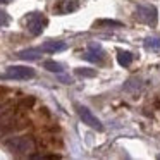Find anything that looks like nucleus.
Instances as JSON below:
<instances>
[{
  "label": "nucleus",
  "mask_w": 160,
  "mask_h": 160,
  "mask_svg": "<svg viewBox=\"0 0 160 160\" xmlns=\"http://www.w3.org/2000/svg\"><path fill=\"white\" fill-rule=\"evenodd\" d=\"M7 146H9L11 152H16V153H26V152H31L33 150V143H31V139H28V138L9 139Z\"/></svg>",
  "instance_id": "nucleus-5"
},
{
  "label": "nucleus",
  "mask_w": 160,
  "mask_h": 160,
  "mask_svg": "<svg viewBox=\"0 0 160 160\" xmlns=\"http://www.w3.org/2000/svg\"><path fill=\"white\" fill-rule=\"evenodd\" d=\"M59 79H60V83H64V84H72V78H69V76H62V74H60Z\"/></svg>",
  "instance_id": "nucleus-17"
},
{
  "label": "nucleus",
  "mask_w": 160,
  "mask_h": 160,
  "mask_svg": "<svg viewBox=\"0 0 160 160\" xmlns=\"http://www.w3.org/2000/svg\"><path fill=\"white\" fill-rule=\"evenodd\" d=\"M2 78L4 79H33L35 78V69L24 66H11L7 67V72Z\"/></svg>",
  "instance_id": "nucleus-2"
},
{
  "label": "nucleus",
  "mask_w": 160,
  "mask_h": 160,
  "mask_svg": "<svg viewBox=\"0 0 160 160\" xmlns=\"http://www.w3.org/2000/svg\"><path fill=\"white\" fill-rule=\"evenodd\" d=\"M66 48H67V43H66V42H53V40L45 42V43L42 45V50H43V52H48V53L64 52Z\"/></svg>",
  "instance_id": "nucleus-6"
},
{
  "label": "nucleus",
  "mask_w": 160,
  "mask_h": 160,
  "mask_svg": "<svg viewBox=\"0 0 160 160\" xmlns=\"http://www.w3.org/2000/svg\"><path fill=\"white\" fill-rule=\"evenodd\" d=\"M157 158H160V153H158V155H157Z\"/></svg>",
  "instance_id": "nucleus-19"
},
{
  "label": "nucleus",
  "mask_w": 160,
  "mask_h": 160,
  "mask_svg": "<svg viewBox=\"0 0 160 160\" xmlns=\"http://www.w3.org/2000/svg\"><path fill=\"white\" fill-rule=\"evenodd\" d=\"M138 88H141V81H139V79H134V78H132V79H129L128 83L124 84V90H126V91H136Z\"/></svg>",
  "instance_id": "nucleus-14"
},
{
  "label": "nucleus",
  "mask_w": 160,
  "mask_h": 160,
  "mask_svg": "<svg viewBox=\"0 0 160 160\" xmlns=\"http://www.w3.org/2000/svg\"><path fill=\"white\" fill-rule=\"evenodd\" d=\"M78 115H79V119H81V121H83L86 126L97 129V131H103V124H102V121H100V119H98L88 107L79 105V107H78Z\"/></svg>",
  "instance_id": "nucleus-4"
},
{
  "label": "nucleus",
  "mask_w": 160,
  "mask_h": 160,
  "mask_svg": "<svg viewBox=\"0 0 160 160\" xmlns=\"http://www.w3.org/2000/svg\"><path fill=\"white\" fill-rule=\"evenodd\" d=\"M43 67H45L47 71H50V72H57V74L64 72V66L59 62H55V60H47V62L43 64Z\"/></svg>",
  "instance_id": "nucleus-10"
},
{
  "label": "nucleus",
  "mask_w": 160,
  "mask_h": 160,
  "mask_svg": "<svg viewBox=\"0 0 160 160\" xmlns=\"http://www.w3.org/2000/svg\"><path fill=\"white\" fill-rule=\"evenodd\" d=\"M97 24H100V26H115V28H121L122 26V22H119V21H112V19H102V21H97Z\"/></svg>",
  "instance_id": "nucleus-15"
},
{
  "label": "nucleus",
  "mask_w": 160,
  "mask_h": 160,
  "mask_svg": "<svg viewBox=\"0 0 160 160\" xmlns=\"http://www.w3.org/2000/svg\"><path fill=\"white\" fill-rule=\"evenodd\" d=\"M132 59H134V57H132L131 52H126V50H119L117 52V62H119V66H122V67L131 66Z\"/></svg>",
  "instance_id": "nucleus-8"
},
{
  "label": "nucleus",
  "mask_w": 160,
  "mask_h": 160,
  "mask_svg": "<svg viewBox=\"0 0 160 160\" xmlns=\"http://www.w3.org/2000/svg\"><path fill=\"white\" fill-rule=\"evenodd\" d=\"M145 48L160 50V36H148V38H145Z\"/></svg>",
  "instance_id": "nucleus-11"
},
{
  "label": "nucleus",
  "mask_w": 160,
  "mask_h": 160,
  "mask_svg": "<svg viewBox=\"0 0 160 160\" xmlns=\"http://www.w3.org/2000/svg\"><path fill=\"white\" fill-rule=\"evenodd\" d=\"M134 14L138 21L150 26H155L158 21V12H157V7H153V5H138Z\"/></svg>",
  "instance_id": "nucleus-1"
},
{
  "label": "nucleus",
  "mask_w": 160,
  "mask_h": 160,
  "mask_svg": "<svg viewBox=\"0 0 160 160\" xmlns=\"http://www.w3.org/2000/svg\"><path fill=\"white\" fill-rule=\"evenodd\" d=\"M42 52L43 50L40 48H26V50H21V52L16 53V57L21 60H38L42 57Z\"/></svg>",
  "instance_id": "nucleus-7"
},
{
  "label": "nucleus",
  "mask_w": 160,
  "mask_h": 160,
  "mask_svg": "<svg viewBox=\"0 0 160 160\" xmlns=\"http://www.w3.org/2000/svg\"><path fill=\"white\" fill-rule=\"evenodd\" d=\"M76 74H78V76H81V78H95V76H97V71H95V69H88V67H78Z\"/></svg>",
  "instance_id": "nucleus-12"
},
{
  "label": "nucleus",
  "mask_w": 160,
  "mask_h": 160,
  "mask_svg": "<svg viewBox=\"0 0 160 160\" xmlns=\"http://www.w3.org/2000/svg\"><path fill=\"white\" fill-rule=\"evenodd\" d=\"M78 9H79V4L76 0H64L59 11H60V14H71V12L78 11Z\"/></svg>",
  "instance_id": "nucleus-9"
},
{
  "label": "nucleus",
  "mask_w": 160,
  "mask_h": 160,
  "mask_svg": "<svg viewBox=\"0 0 160 160\" xmlns=\"http://www.w3.org/2000/svg\"><path fill=\"white\" fill-rule=\"evenodd\" d=\"M9 14L5 11H0V28H4V26H7L9 24Z\"/></svg>",
  "instance_id": "nucleus-16"
},
{
  "label": "nucleus",
  "mask_w": 160,
  "mask_h": 160,
  "mask_svg": "<svg viewBox=\"0 0 160 160\" xmlns=\"http://www.w3.org/2000/svg\"><path fill=\"white\" fill-rule=\"evenodd\" d=\"M11 0H0V4H9Z\"/></svg>",
  "instance_id": "nucleus-18"
},
{
  "label": "nucleus",
  "mask_w": 160,
  "mask_h": 160,
  "mask_svg": "<svg viewBox=\"0 0 160 160\" xmlns=\"http://www.w3.org/2000/svg\"><path fill=\"white\" fill-rule=\"evenodd\" d=\"M102 55H103V53L90 50L88 53H84V55H83V59H86V60H90V62H95V64H97V62H100V60H102Z\"/></svg>",
  "instance_id": "nucleus-13"
},
{
  "label": "nucleus",
  "mask_w": 160,
  "mask_h": 160,
  "mask_svg": "<svg viewBox=\"0 0 160 160\" xmlns=\"http://www.w3.org/2000/svg\"><path fill=\"white\" fill-rule=\"evenodd\" d=\"M45 24H47V19L43 18L40 12H31V14H28V18H26L28 31L35 36L42 35V31L45 29Z\"/></svg>",
  "instance_id": "nucleus-3"
}]
</instances>
